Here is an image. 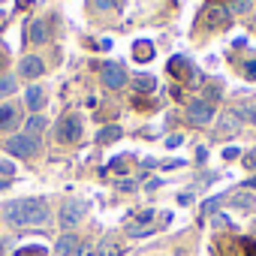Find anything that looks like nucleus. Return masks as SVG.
Masks as SVG:
<instances>
[{"mask_svg":"<svg viewBox=\"0 0 256 256\" xmlns=\"http://www.w3.org/2000/svg\"><path fill=\"white\" fill-rule=\"evenodd\" d=\"M58 139L66 142V145L82 139V118H78V114H66V118L60 120V126H58Z\"/></svg>","mask_w":256,"mask_h":256,"instance_id":"4","label":"nucleus"},{"mask_svg":"<svg viewBox=\"0 0 256 256\" xmlns=\"http://www.w3.org/2000/svg\"><path fill=\"white\" fill-rule=\"evenodd\" d=\"M133 84H136V90H139V94H142V90H145V94H151V90L157 88V82H154L151 76H139V78H136Z\"/></svg>","mask_w":256,"mask_h":256,"instance_id":"19","label":"nucleus"},{"mask_svg":"<svg viewBox=\"0 0 256 256\" xmlns=\"http://www.w3.org/2000/svg\"><path fill=\"white\" fill-rule=\"evenodd\" d=\"M232 202H235V205H244V208H250V205H253V196H235Z\"/></svg>","mask_w":256,"mask_h":256,"instance_id":"25","label":"nucleus"},{"mask_svg":"<svg viewBox=\"0 0 256 256\" xmlns=\"http://www.w3.org/2000/svg\"><path fill=\"white\" fill-rule=\"evenodd\" d=\"M169 76H172V78H187V82H193V84L202 82V76H199L184 58H172V60H169Z\"/></svg>","mask_w":256,"mask_h":256,"instance_id":"6","label":"nucleus"},{"mask_svg":"<svg viewBox=\"0 0 256 256\" xmlns=\"http://www.w3.org/2000/svg\"><path fill=\"white\" fill-rule=\"evenodd\" d=\"M247 187H256V178H250V181H247Z\"/></svg>","mask_w":256,"mask_h":256,"instance_id":"33","label":"nucleus"},{"mask_svg":"<svg viewBox=\"0 0 256 256\" xmlns=\"http://www.w3.org/2000/svg\"><path fill=\"white\" fill-rule=\"evenodd\" d=\"M118 139H120V126H106V130H100V136H96V145H112Z\"/></svg>","mask_w":256,"mask_h":256,"instance_id":"17","label":"nucleus"},{"mask_svg":"<svg viewBox=\"0 0 256 256\" xmlns=\"http://www.w3.org/2000/svg\"><path fill=\"white\" fill-rule=\"evenodd\" d=\"M72 256H96V247L94 244H78V250Z\"/></svg>","mask_w":256,"mask_h":256,"instance_id":"22","label":"nucleus"},{"mask_svg":"<svg viewBox=\"0 0 256 256\" xmlns=\"http://www.w3.org/2000/svg\"><path fill=\"white\" fill-rule=\"evenodd\" d=\"M244 166H247V169H256V151H253V154H247V157H244Z\"/></svg>","mask_w":256,"mask_h":256,"instance_id":"28","label":"nucleus"},{"mask_svg":"<svg viewBox=\"0 0 256 256\" xmlns=\"http://www.w3.org/2000/svg\"><path fill=\"white\" fill-rule=\"evenodd\" d=\"M154 217H157V214H154L151 208H148V211H142V214L136 217V223H130V226H126V232H130L133 238H142V235H151V232L157 229V226H154Z\"/></svg>","mask_w":256,"mask_h":256,"instance_id":"7","label":"nucleus"},{"mask_svg":"<svg viewBox=\"0 0 256 256\" xmlns=\"http://www.w3.org/2000/svg\"><path fill=\"white\" fill-rule=\"evenodd\" d=\"M6 151H10L12 157L30 160V157L40 151V139H36V136H28V133H18V136H12V139L6 142Z\"/></svg>","mask_w":256,"mask_h":256,"instance_id":"2","label":"nucleus"},{"mask_svg":"<svg viewBox=\"0 0 256 256\" xmlns=\"http://www.w3.org/2000/svg\"><path fill=\"white\" fill-rule=\"evenodd\" d=\"M22 72H24L28 78H40V76L46 72V66H42L40 58H24V60H22Z\"/></svg>","mask_w":256,"mask_h":256,"instance_id":"11","label":"nucleus"},{"mask_svg":"<svg viewBox=\"0 0 256 256\" xmlns=\"http://www.w3.org/2000/svg\"><path fill=\"white\" fill-rule=\"evenodd\" d=\"M16 256H48V250L40 247V244H34V247H18Z\"/></svg>","mask_w":256,"mask_h":256,"instance_id":"20","label":"nucleus"},{"mask_svg":"<svg viewBox=\"0 0 256 256\" xmlns=\"http://www.w3.org/2000/svg\"><path fill=\"white\" fill-rule=\"evenodd\" d=\"M166 145H169V148H178V145H181V136H178V133H175V136H169V142H166Z\"/></svg>","mask_w":256,"mask_h":256,"instance_id":"29","label":"nucleus"},{"mask_svg":"<svg viewBox=\"0 0 256 256\" xmlns=\"http://www.w3.org/2000/svg\"><path fill=\"white\" fill-rule=\"evenodd\" d=\"M100 78H102V84H106V88H112V90H120V88L126 84V70H124L120 64H102V70H100Z\"/></svg>","mask_w":256,"mask_h":256,"instance_id":"3","label":"nucleus"},{"mask_svg":"<svg viewBox=\"0 0 256 256\" xmlns=\"http://www.w3.org/2000/svg\"><path fill=\"white\" fill-rule=\"evenodd\" d=\"M12 90H16V78L12 76H4V78H0V96H6Z\"/></svg>","mask_w":256,"mask_h":256,"instance_id":"21","label":"nucleus"},{"mask_svg":"<svg viewBox=\"0 0 256 256\" xmlns=\"http://www.w3.org/2000/svg\"><path fill=\"white\" fill-rule=\"evenodd\" d=\"M4 66H6V58H4V54H0V70H4Z\"/></svg>","mask_w":256,"mask_h":256,"instance_id":"32","label":"nucleus"},{"mask_svg":"<svg viewBox=\"0 0 256 256\" xmlns=\"http://www.w3.org/2000/svg\"><path fill=\"white\" fill-rule=\"evenodd\" d=\"M214 4H217V6H220V4H223V0H214Z\"/></svg>","mask_w":256,"mask_h":256,"instance_id":"34","label":"nucleus"},{"mask_svg":"<svg viewBox=\"0 0 256 256\" xmlns=\"http://www.w3.org/2000/svg\"><path fill=\"white\" fill-rule=\"evenodd\" d=\"M133 58H136L139 64H148V60H154V46H151V42H145V40H139V42L133 46Z\"/></svg>","mask_w":256,"mask_h":256,"instance_id":"13","label":"nucleus"},{"mask_svg":"<svg viewBox=\"0 0 256 256\" xmlns=\"http://www.w3.org/2000/svg\"><path fill=\"white\" fill-rule=\"evenodd\" d=\"M96 10H112V0H94Z\"/></svg>","mask_w":256,"mask_h":256,"instance_id":"30","label":"nucleus"},{"mask_svg":"<svg viewBox=\"0 0 256 256\" xmlns=\"http://www.w3.org/2000/svg\"><path fill=\"white\" fill-rule=\"evenodd\" d=\"M78 244H82V241H78L76 235H64V238H58V247H54V250H58V256H72V253L78 250Z\"/></svg>","mask_w":256,"mask_h":256,"instance_id":"12","label":"nucleus"},{"mask_svg":"<svg viewBox=\"0 0 256 256\" xmlns=\"http://www.w3.org/2000/svg\"><path fill=\"white\" fill-rule=\"evenodd\" d=\"M18 124V108L16 106H0V130H12Z\"/></svg>","mask_w":256,"mask_h":256,"instance_id":"10","label":"nucleus"},{"mask_svg":"<svg viewBox=\"0 0 256 256\" xmlns=\"http://www.w3.org/2000/svg\"><path fill=\"white\" fill-rule=\"evenodd\" d=\"M4 217L12 226H42L48 220V202L46 199H16L4 205Z\"/></svg>","mask_w":256,"mask_h":256,"instance_id":"1","label":"nucleus"},{"mask_svg":"<svg viewBox=\"0 0 256 256\" xmlns=\"http://www.w3.org/2000/svg\"><path fill=\"white\" fill-rule=\"evenodd\" d=\"M205 18H208L214 28H226V24H229V12H226L223 6H217V4L208 10V16H205Z\"/></svg>","mask_w":256,"mask_h":256,"instance_id":"15","label":"nucleus"},{"mask_svg":"<svg viewBox=\"0 0 256 256\" xmlns=\"http://www.w3.org/2000/svg\"><path fill=\"white\" fill-rule=\"evenodd\" d=\"M30 40H34L36 46L48 42V30H46V22H30Z\"/></svg>","mask_w":256,"mask_h":256,"instance_id":"16","label":"nucleus"},{"mask_svg":"<svg viewBox=\"0 0 256 256\" xmlns=\"http://www.w3.org/2000/svg\"><path fill=\"white\" fill-rule=\"evenodd\" d=\"M0 172H4V175H6V178H10V175H12V172H16V166H12V163H10V160H0Z\"/></svg>","mask_w":256,"mask_h":256,"instance_id":"24","label":"nucleus"},{"mask_svg":"<svg viewBox=\"0 0 256 256\" xmlns=\"http://www.w3.org/2000/svg\"><path fill=\"white\" fill-rule=\"evenodd\" d=\"M30 4H34V0H18V10H28Z\"/></svg>","mask_w":256,"mask_h":256,"instance_id":"31","label":"nucleus"},{"mask_svg":"<svg viewBox=\"0 0 256 256\" xmlns=\"http://www.w3.org/2000/svg\"><path fill=\"white\" fill-rule=\"evenodd\" d=\"M244 76H247V78H256V60L244 64Z\"/></svg>","mask_w":256,"mask_h":256,"instance_id":"26","label":"nucleus"},{"mask_svg":"<svg viewBox=\"0 0 256 256\" xmlns=\"http://www.w3.org/2000/svg\"><path fill=\"white\" fill-rule=\"evenodd\" d=\"M42 130H46V118H42V114H34V118L28 120V130H24V133H28V136H40Z\"/></svg>","mask_w":256,"mask_h":256,"instance_id":"18","label":"nucleus"},{"mask_svg":"<svg viewBox=\"0 0 256 256\" xmlns=\"http://www.w3.org/2000/svg\"><path fill=\"white\" fill-rule=\"evenodd\" d=\"M84 211H88V205L82 202V199H66L64 202V208H60V226H76L82 217H84Z\"/></svg>","mask_w":256,"mask_h":256,"instance_id":"5","label":"nucleus"},{"mask_svg":"<svg viewBox=\"0 0 256 256\" xmlns=\"http://www.w3.org/2000/svg\"><path fill=\"white\" fill-rule=\"evenodd\" d=\"M238 114H241V118H250V120L256 124V102H253V106H244V108H241Z\"/></svg>","mask_w":256,"mask_h":256,"instance_id":"23","label":"nucleus"},{"mask_svg":"<svg viewBox=\"0 0 256 256\" xmlns=\"http://www.w3.org/2000/svg\"><path fill=\"white\" fill-rule=\"evenodd\" d=\"M190 120H196V124H208L211 118H214V106L211 102H202V100H196L193 106H190Z\"/></svg>","mask_w":256,"mask_h":256,"instance_id":"9","label":"nucleus"},{"mask_svg":"<svg viewBox=\"0 0 256 256\" xmlns=\"http://www.w3.org/2000/svg\"><path fill=\"white\" fill-rule=\"evenodd\" d=\"M232 6H235V12H247L250 10V0H235Z\"/></svg>","mask_w":256,"mask_h":256,"instance_id":"27","label":"nucleus"},{"mask_svg":"<svg viewBox=\"0 0 256 256\" xmlns=\"http://www.w3.org/2000/svg\"><path fill=\"white\" fill-rule=\"evenodd\" d=\"M241 130V114L238 112H223V118L217 120V136H232Z\"/></svg>","mask_w":256,"mask_h":256,"instance_id":"8","label":"nucleus"},{"mask_svg":"<svg viewBox=\"0 0 256 256\" xmlns=\"http://www.w3.org/2000/svg\"><path fill=\"white\" fill-rule=\"evenodd\" d=\"M24 102H28V108L40 112V108L46 106V90H42V88H30V90L24 94Z\"/></svg>","mask_w":256,"mask_h":256,"instance_id":"14","label":"nucleus"}]
</instances>
